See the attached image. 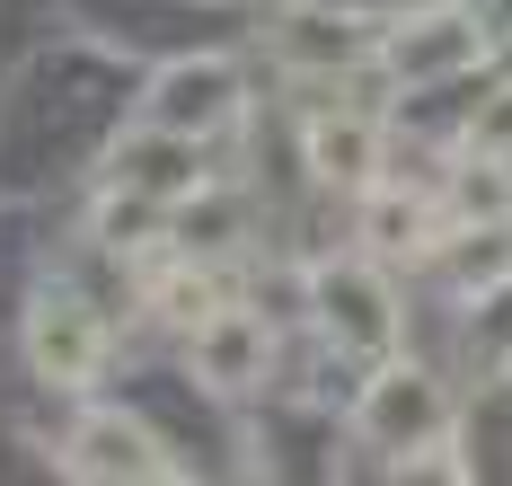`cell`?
<instances>
[{
    "label": "cell",
    "mask_w": 512,
    "mask_h": 486,
    "mask_svg": "<svg viewBox=\"0 0 512 486\" xmlns=\"http://www.w3.org/2000/svg\"><path fill=\"white\" fill-rule=\"evenodd\" d=\"M486 18L477 9H460V0H442V9H415V18H398V36H389V71L407 80V89H442V80H460V71H477L486 62Z\"/></svg>",
    "instance_id": "6da1fadb"
},
{
    "label": "cell",
    "mask_w": 512,
    "mask_h": 486,
    "mask_svg": "<svg viewBox=\"0 0 512 486\" xmlns=\"http://www.w3.org/2000/svg\"><path fill=\"white\" fill-rule=\"evenodd\" d=\"M442 425H451V398H442V380L433 372H407V363H389V372L362 389L354 407V433L371 442V451H433L442 442Z\"/></svg>",
    "instance_id": "7a4b0ae2"
},
{
    "label": "cell",
    "mask_w": 512,
    "mask_h": 486,
    "mask_svg": "<svg viewBox=\"0 0 512 486\" xmlns=\"http://www.w3.org/2000/svg\"><path fill=\"white\" fill-rule=\"evenodd\" d=\"M98 363H106L98 310L80 292H36V310H27V372L45 380V389H89Z\"/></svg>",
    "instance_id": "3957f363"
},
{
    "label": "cell",
    "mask_w": 512,
    "mask_h": 486,
    "mask_svg": "<svg viewBox=\"0 0 512 486\" xmlns=\"http://www.w3.org/2000/svg\"><path fill=\"white\" fill-rule=\"evenodd\" d=\"M62 478H177V460L159 451V433L142 425V416H124V407H89L80 425H71V442H62Z\"/></svg>",
    "instance_id": "277c9868"
},
{
    "label": "cell",
    "mask_w": 512,
    "mask_h": 486,
    "mask_svg": "<svg viewBox=\"0 0 512 486\" xmlns=\"http://www.w3.org/2000/svg\"><path fill=\"white\" fill-rule=\"evenodd\" d=\"M186 354H195V380L221 389V398H239V389H265V363H274V327L265 310H239V301H221L195 336H186Z\"/></svg>",
    "instance_id": "5b68a950"
},
{
    "label": "cell",
    "mask_w": 512,
    "mask_h": 486,
    "mask_svg": "<svg viewBox=\"0 0 512 486\" xmlns=\"http://www.w3.org/2000/svg\"><path fill=\"white\" fill-rule=\"evenodd\" d=\"M239 115V71L221 54H204V62H168L151 80V98H142V124H168V133H221Z\"/></svg>",
    "instance_id": "8992f818"
},
{
    "label": "cell",
    "mask_w": 512,
    "mask_h": 486,
    "mask_svg": "<svg viewBox=\"0 0 512 486\" xmlns=\"http://www.w3.org/2000/svg\"><path fill=\"white\" fill-rule=\"evenodd\" d=\"M318 327H327V345H345V354H389L398 345V310H389V283L371 266H327L318 274Z\"/></svg>",
    "instance_id": "52a82bcc"
},
{
    "label": "cell",
    "mask_w": 512,
    "mask_h": 486,
    "mask_svg": "<svg viewBox=\"0 0 512 486\" xmlns=\"http://www.w3.org/2000/svg\"><path fill=\"white\" fill-rule=\"evenodd\" d=\"M265 45H274V62L283 71H345V62L371 54V27L362 18H345V9H274L265 18Z\"/></svg>",
    "instance_id": "ba28073f"
},
{
    "label": "cell",
    "mask_w": 512,
    "mask_h": 486,
    "mask_svg": "<svg viewBox=\"0 0 512 486\" xmlns=\"http://www.w3.org/2000/svg\"><path fill=\"white\" fill-rule=\"evenodd\" d=\"M115 186L151 195V204H177L204 186V142L195 133H168V124H142L133 142H115Z\"/></svg>",
    "instance_id": "9c48e42d"
},
{
    "label": "cell",
    "mask_w": 512,
    "mask_h": 486,
    "mask_svg": "<svg viewBox=\"0 0 512 486\" xmlns=\"http://www.w3.org/2000/svg\"><path fill=\"white\" fill-rule=\"evenodd\" d=\"M362 239H371L380 257H424V248L442 239V204H433V195H398V186H371Z\"/></svg>",
    "instance_id": "30bf717a"
},
{
    "label": "cell",
    "mask_w": 512,
    "mask_h": 486,
    "mask_svg": "<svg viewBox=\"0 0 512 486\" xmlns=\"http://www.w3.org/2000/svg\"><path fill=\"white\" fill-rule=\"evenodd\" d=\"M309 168H318V186H371V168H380V124H362V115H318V124H309Z\"/></svg>",
    "instance_id": "8fae6325"
},
{
    "label": "cell",
    "mask_w": 512,
    "mask_h": 486,
    "mask_svg": "<svg viewBox=\"0 0 512 486\" xmlns=\"http://www.w3.org/2000/svg\"><path fill=\"white\" fill-rule=\"evenodd\" d=\"M151 310H159L168 327H177V336H195V327H204L212 310H221V283H212L204 266H168V274L151 283Z\"/></svg>",
    "instance_id": "7c38bea8"
},
{
    "label": "cell",
    "mask_w": 512,
    "mask_h": 486,
    "mask_svg": "<svg viewBox=\"0 0 512 486\" xmlns=\"http://www.w3.org/2000/svg\"><path fill=\"white\" fill-rule=\"evenodd\" d=\"M468 151H477V160H504V168H512V89H495V98L477 107V124H468Z\"/></svg>",
    "instance_id": "4fadbf2b"
}]
</instances>
